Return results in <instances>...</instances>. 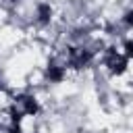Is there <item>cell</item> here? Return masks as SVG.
I'll use <instances>...</instances> for the list:
<instances>
[{"instance_id": "7", "label": "cell", "mask_w": 133, "mask_h": 133, "mask_svg": "<svg viewBox=\"0 0 133 133\" xmlns=\"http://www.w3.org/2000/svg\"><path fill=\"white\" fill-rule=\"evenodd\" d=\"M123 48H125V56L127 58H133V39H125Z\"/></svg>"}, {"instance_id": "8", "label": "cell", "mask_w": 133, "mask_h": 133, "mask_svg": "<svg viewBox=\"0 0 133 133\" xmlns=\"http://www.w3.org/2000/svg\"><path fill=\"white\" fill-rule=\"evenodd\" d=\"M123 21H125V23H127L129 27H133V8L125 12V17H123Z\"/></svg>"}, {"instance_id": "4", "label": "cell", "mask_w": 133, "mask_h": 133, "mask_svg": "<svg viewBox=\"0 0 133 133\" xmlns=\"http://www.w3.org/2000/svg\"><path fill=\"white\" fill-rule=\"evenodd\" d=\"M46 77H48L52 83H60V81L64 79V69L52 62V64H48V69H46Z\"/></svg>"}, {"instance_id": "9", "label": "cell", "mask_w": 133, "mask_h": 133, "mask_svg": "<svg viewBox=\"0 0 133 133\" xmlns=\"http://www.w3.org/2000/svg\"><path fill=\"white\" fill-rule=\"evenodd\" d=\"M8 133H23V131H21V127H19V125H15V123H12V125L8 127Z\"/></svg>"}, {"instance_id": "5", "label": "cell", "mask_w": 133, "mask_h": 133, "mask_svg": "<svg viewBox=\"0 0 133 133\" xmlns=\"http://www.w3.org/2000/svg\"><path fill=\"white\" fill-rule=\"evenodd\" d=\"M50 19H52V8H50V4H46V2L37 4V21L46 25V23H50Z\"/></svg>"}, {"instance_id": "1", "label": "cell", "mask_w": 133, "mask_h": 133, "mask_svg": "<svg viewBox=\"0 0 133 133\" xmlns=\"http://www.w3.org/2000/svg\"><path fill=\"white\" fill-rule=\"evenodd\" d=\"M127 56L125 54H118L114 48H108L106 50V56H104V64L108 66V71L112 75H123L127 71Z\"/></svg>"}, {"instance_id": "2", "label": "cell", "mask_w": 133, "mask_h": 133, "mask_svg": "<svg viewBox=\"0 0 133 133\" xmlns=\"http://www.w3.org/2000/svg\"><path fill=\"white\" fill-rule=\"evenodd\" d=\"M66 60L73 69H83L89 64L91 60V50H85V48H71L69 54H66Z\"/></svg>"}, {"instance_id": "6", "label": "cell", "mask_w": 133, "mask_h": 133, "mask_svg": "<svg viewBox=\"0 0 133 133\" xmlns=\"http://www.w3.org/2000/svg\"><path fill=\"white\" fill-rule=\"evenodd\" d=\"M8 114H10V121H12V123H15V125H19V123H21V118H23V114H25V112H23V110H21V108H17V106H10V110H8Z\"/></svg>"}, {"instance_id": "10", "label": "cell", "mask_w": 133, "mask_h": 133, "mask_svg": "<svg viewBox=\"0 0 133 133\" xmlns=\"http://www.w3.org/2000/svg\"><path fill=\"white\" fill-rule=\"evenodd\" d=\"M0 89H2V83H0Z\"/></svg>"}, {"instance_id": "3", "label": "cell", "mask_w": 133, "mask_h": 133, "mask_svg": "<svg viewBox=\"0 0 133 133\" xmlns=\"http://www.w3.org/2000/svg\"><path fill=\"white\" fill-rule=\"evenodd\" d=\"M17 104L21 106V110H23L25 114H37V112H39V104H37V100H35L33 96H29V94L19 96V98H17Z\"/></svg>"}]
</instances>
